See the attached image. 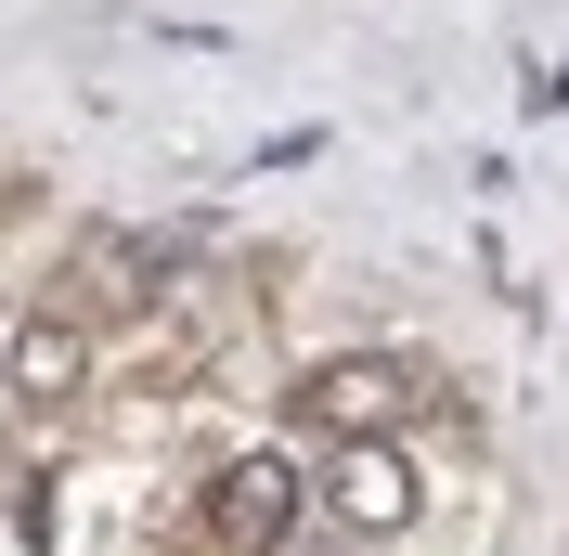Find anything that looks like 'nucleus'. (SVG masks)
<instances>
[{
    "label": "nucleus",
    "instance_id": "nucleus-1",
    "mask_svg": "<svg viewBox=\"0 0 569 556\" xmlns=\"http://www.w3.org/2000/svg\"><path fill=\"white\" fill-rule=\"evenodd\" d=\"M298 415H311L323 440H376V427L415 415V363H389V349H337V363L298 376Z\"/></svg>",
    "mask_w": 569,
    "mask_h": 556
},
{
    "label": "nucleus",
    "instance_id": "nucleus-3",
    "mask_svg": "<svg viewBox=\"0 0 569 556\" xmlns=\"http://www.w3.org/2000/svg\"><path fill=\"white\" fill-rule=\"evenodd\" d=\"M208 530H220V556H284V530H298V466H284V453H233L208 479Z\"/></svg>",
    "mask_w": 569,
    "mask_h": 556
},
{
    "label": "nucleus",
    "instance_id": "nucleus-4",
    "mask_svg": "<svg viewBox=\"0 0 569 556\" xmlns=\"http://www.w3.org/2000/svg\"><path fill=\"white\" fill-rule=\"evenodd\" d=\"M78 376H91V337H78V324H13V388H27V401H78Z\"/></svg>",
    "mask_w": 569,
    "mask_h": 556
},
{
    "label": "nucleus",
    "instance_id": "nucleus-2",
    "mask_svg": "<svg viewBox=\"0 0 569 556\" xmlns=\"http://www.w3.org/2000/svg\"><path fill=\"white\" fill-rule=\"evenodd\" d=\"M323 505H337V530H362V544H401L415 530V466H401V440L376 427V440H337L323 453Z\"/></svg>",
    "mask_w": 569,
    "mask_h": 556
}]
</instances>
